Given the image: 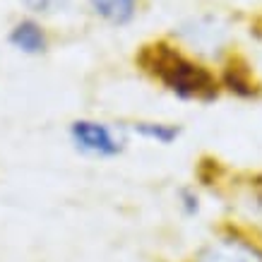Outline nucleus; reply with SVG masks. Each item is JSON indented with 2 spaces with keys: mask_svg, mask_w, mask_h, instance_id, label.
Here are the masks:
<instances>
[{
  "mask_svg": "<svg viewBox=\"0 0 262 262\" xmlns=\"http://www.w3.org/2000/svg\"><path fill=\"white\" fill-rule=\"evenodd\" d=\"M10 41L24 53H41L46 48V36L34 22H19L10 34Z\"/></svg>",
  "mask_w": 262,
  "mask_h": 262,
  "instance_id": "obj_5",
  "label": "nucleus"
},
{
  "mask_svg": "<svg viewBox=\"0 0 262 262\" xmlns=\"http://www.w3.org/2000/svg\"><path fill=\"white\" fill-rule=\"evenodd\" d=\"M135 130L147 140H157L159 144H171L181 133L176 125H166V123H137Z\"/></svg>",
  "mask_w": 262,
  "mask_h": 262,
  "instance_id": "obj_7",
  "label": "nucleus"
},
{
  "mask_svg": "<svg viewBox=\"0 0 262 262\" xmlns=\"http://www.w3.org/2000/svg\"><path fill=\"white\" fill-rule=\"evenodd\" d=\"M257 27H260V29H262V17H260V19H257Z\"/></svg>",
  "mask_w": 262,
  "mask_h": 262,
  "instance_id": "obj_10",
  "label": "nucleus"
},
{
  "mask_svg": "<svg viewBox=\"0 0 262 262\" xmlns=\"http://www.w3.org/2000/svg\"><path fill=\"white\" fill-rule=\"evenodd\" d=\"M96 15L111 24H127L135 15L137 0H89Z\"/></svg>",
  "mask_w": 262,
  "mask_h": 262,
  "instance_id": "obj_6",
  "label": "nucleus"
},
{
  "mask_svg": "<svg viewBox=\"0 0 262 262\" xmlns=\"http://www.w3.org/2000/svg\"><path fill=\"white\" fill-rule=\"evenodd\" d=\"M70 0H24V5L29 10H36V12H58V10H63Z\"/></svg>",
  "mask_w": 262,
  "mask_h": 262,
  "instance_id": "obj_8",
  "label": "nucleus"
},
{
  "mask_svg": "<svg viewBox=\"0 0 262 262\" xmlns=\"http://www.w3.org/2000/svg\"><path fill=\"white\" fill-rule=\"evenodd\" d=\"M137 65L168 92L188 101H214L222 92V80L202 63L188 58L168 41L144 43L137 53Z\"/></svg>",
  "mask_w": 262,
  "mask_h": 262,
  "instance_id": "obj_1",
  "label": "nucleus"
},
{
  "mask_svg": "<svg viewBox=\"0 0 262 262\" xmlns=\"http://www.w3.org/2000/svg\"><path fill=\"white\" fill-rule=\"evenodd\" d=\"M192 262H262V246L241 231H224L198 250Z\"/></svg>",
  "mask_w": 262,
  "mask_h": 262,
  "instance_id": "obj_2",
  "label": "nucleus"
},
{
  "mask_svg": "<svg viewBox=\"0 0 262 262\" xmlns=\"http://www.w3.org/2000/svg\"><path fill=\"white\" fill-rule=\"evenodd\" d=\"M70 133L75 144L84 151L101 154V157H111V154L120 151V142L113 137V133L106 125H99L92 120H77V123H72Z\"/></svg>",
  "mask_w": 262,
  "mask_h": 262,
  "instance_id": "obj_3",
  "label": "nucleus"
},
{
  "mask_svg": "<svg viewBox=\"0 0 262 262\" xmlns=\"http://www.w3.org/2000/svg\"><path fill=\"white\" fill-rule=\"evenodd\" d=\"M183 207H185V212H188V214H195V212H198V195H192V192H183Z\"/></svg>",
  "mask_w": 262,
  "mask_h": 262,
  "instance_id": "obj_9",
  "label": "nucleus"
},
{
  "mask_svg": "<svg viewBox=\"0 0 262 262\" xmlns=\"http://www.w3.org/2000/svg\"><path fill=\"white\" fill-rule=\"evenodd\" d=\"M222 87L243 96V99H253V96L260 94V82L255 80L253 70L241 58H231L226 63V68L222 72Z\"/></svg>",
  "mask_w": 262,
  "mask_h": 262,
  "instance_id": "obj_4",
  "label": "nucleus"
}]
</instances>
